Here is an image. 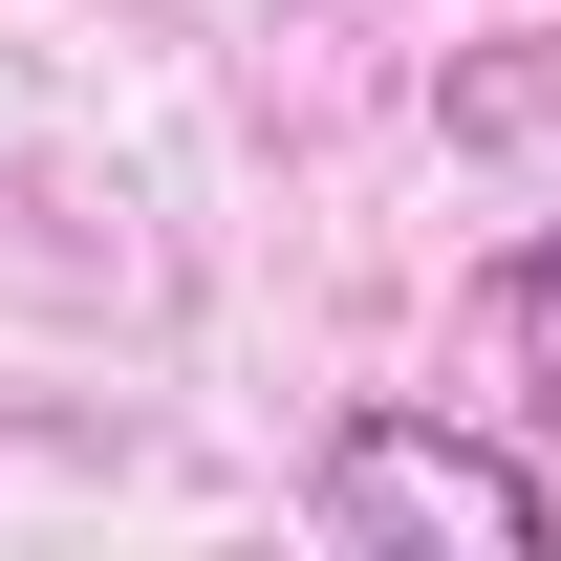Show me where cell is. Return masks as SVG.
Here are the masks:
<instances>
[{
    "label": "cell",
    "mask_w": 561,
    "mask_h": 561,
    "mask_svg": "<svg viewBox=\"0 0 561 561\" xmlns=\"http://www.w3.org/2000/svg\"><path fill=\"white\" fill-rule=\"evenodd\" d=\"M302 518L367 540V561H389V540H411V561H454V540H476V561H540L561 540V476L496 454V432H432V411H346L324 454H302Z\"/></svg>",
    "instance_id": "cell-1"
},
{
    "label": "cell",
    "mask_w": 561,
    "mask_h": 561,
    "mask_svg": "<svg viewBox=\"0 0 561 561\" xmlns=\"http://www.w3.org/2000/svg\"><path fill=\"white\" fill-rule=\"evenodd\" d=\"M496 367H518V411L561 432V216L518 238V260H496Z\"/></svg>",
    "instance_id": "cell-2"
}]
</instances>
